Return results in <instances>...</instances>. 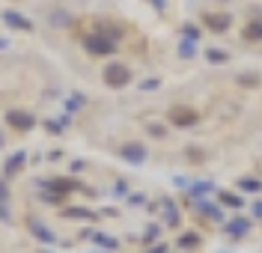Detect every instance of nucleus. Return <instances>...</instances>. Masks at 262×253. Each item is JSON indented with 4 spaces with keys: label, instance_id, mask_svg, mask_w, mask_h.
I'll use <instances>...</instances> for the list:
<instances>
[{
    "label": "nucleus",
    "instance_id": "nucleus-1",
    "mask_svg": "<svg viewBox=\"0 0 262 253\" xmlns=\"http://www.w3.org/2000/svg\"><path fill=\"white\" fill-rule=\"evenodd\" d=\"M86 51H93V54H111L114 51V39H104V36H90L86 39Z\"/></svg>",
    "mask_w": 262,
    "mask_h": 253
},
{
    "label": "nucleus",
    "instance_id": "nucleus-2",
    "mask_svg": "<svg viewBox=\"0 0 262 253\" xmlns=\"http://www.w3.org/2000/svg\"><path fill=\"white\" fill-rule=\"evenodd\" d=\"M104 78H107V84L111 86H122V84H128V68L125 66H107V72H104Z\"/></svg>",
    "mask_w": 262,
    "mask_h": 253
},
{
    "label": "nucleus",
    "instance_id": "nucleus-3",
    "mask_svg": "<svg viewBox=\"0 0 262 253\" xmlns=\"http://www.w3.org/2000/svg\"><path fill=\"white\" fill-rule=\"evenodd\" d=\"M194 119H196L194 110H182V107H176V110H173V122H176V125H191Z\"/></svg>",
    "mask_w": 262,
    "mask_h": 253
},
{
    "label": "nucleus",
    "instance_id": "nucleus-4",
    "mask_svg": "<svg viewBox=\"0 0 262 253\" xmlns=\"http://www.w3.org/2000/svg\"><path fill=\"white\" fill-rule=\"evenodd\" d=\"M245 36L250 39V42H259V39H262V21H253V24H247Z\"/></svg>",
    "mask_w": 262,
    "mask_h": 253
},
{
    "label": "nucleus",
    "instance_id": "nucleus-5",
    "mask_svg": "<svg viewBox=\"0 0 262 253\" xmlns=\"http://www.w3.org/2000/svg\"><path fill=\"white\" fill-rule=\"evenodd\" d=\"M122 155H125L128 161H134V164H140V161H143V149H140V146H125Z\"/></svg>",
    "mask_w": 262,
    "mask_h": 253
},
{
    "label": "nucleus",
    "instance_id": "nucleus-6",
    "mask_svg": "<svg viewBox=\"0 0 262 253\" xmlns=\"http://www.w3.org/2000/svg\"><path fill=\"white\" fill-rule=\"evenodd\" d=\"M209 27H214V30H227L229 15H209Z\"/></svg>",
    "mask_w": 262,
    "mask_h": 253
},
{
    "label": "nucleus",
    "instance_id": "nucleus-7",
    "mask_svg": "<svg viewBox=\"0 0 262 253\" xmlns=\"http://www.w3.org/2000/svg\"><path fill=\"white\" fill-rule=\"evenodd\" d=\"M9 122H12V125H24V128H30L33 117H27V113H9Z\"/></svg>",
    "mask_w": 262,
    "mask_h": 253
},
{
    "label": "nucleus",
    "instance_id": "nucleus-8",
    "mask_svg": "<svg viewBox=\"0 0 262 253\" xmlns=\"http://www.w3.org/2000/svg\"><path fill=\"white\" fill-rule=\"evenodd\" d=\"M232 233H247V220H232Z\"/></svg>",
    "mask_w": 262,
    "mask_h": 253
},
{
    "label": "nucleus",
    "instance_id": "nucleus-9",
    "mask_svg": "<svg viewBox=\"0 0 262 253\" xmlns=\"http://www.w3.org/2000/svg\"><path fill=\"white\" fill-rule=\"evenodd\" d=\"M209 60L221 63V60H227V54H224V51H209Z\"/></svg>",
    "mask_w": 262,
    "mask_h": 253
},
{
    "label": "nucleus",
    "instance_id": "nucleus-10",
    "mask_svg": "<svg viewBox=\"0 0 262 253\" xmlns=\"http://www.w3.org/2000/svg\"><path fill=\"white\" fill-rule=\"evenodd\" d=\"M185 36H188V39H194V42H196V36H200V30H196V27H185Z\"/></svg>",
    "mask_w": 262,
    "mask_h": 253
},
{
    "label": "nucleus",
    "instance_id": "nucleus-11",
    "mask_svg": "<svg viewBox=\"0 0 262 253\" xmlns=\"http://www.w3.org/2000/svg\"><path fill=\"white\" fill-rule=\"evenodd\" d=\"M194 45H191V42H185V45H182V54H185V57H191V54H194Z\"/></svg>",
    "mask_w": 262,
    "mask_h": 253
},
{
    "label": "nucleus",
    "instance_id": "nucleus-12",
    "mask_svg": "<svg viewBox=\"0 0 262 253\" xmlns=\"http://www.w3.org/2000/svg\"><path fill=\"white\" fill-rule=\"evenodd\" d=\"M224 202H229V205H238L242 200H238V197H229V194H224Z\"/></svg>",
    "mask_w": 262,
    "mask_h": 253
},
{
    "label": "nucleus",
    "instance_id": "nucleus-13",
    "mask_svg": "<svg viewBox=\"0 0 262 253\" xmlns=\"http://www.w3.org/2000/svg\"><path fill=\"white\" fill-rule=\"evenodd\" d=\"M256 215H259V218H262V202H259V205H256Z\"/></svg>",
    "mask_w": 262,
    "mask_h": 253
}]
</instances>
